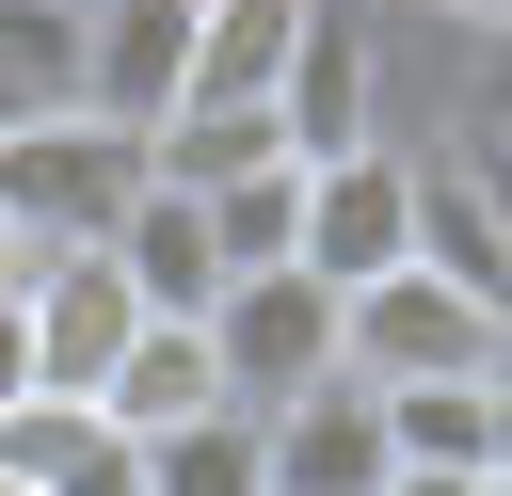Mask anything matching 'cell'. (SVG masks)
<instances>
[{
    "label": "cell",
    "mask_w": 512,
    "mask_h": 496,
    "mask_svg": "<svg viewBox=\"0 0 512 496\" xmlns=\"http://www.w3.org/2000/svg\"><path fill=\"white\" fill-rule=\"evenodd\" d=\"M400 128V16L384 0H304V32H288V64H272V144L288 160H352V144H384ZM416 144V128H400Z\"/></svg>",
    "instance_id": "6da1fadb"
},
{
    "label": "cell",
    "mask_w": 512,
    "mask_h": 496,
    "mask_svg": "<svg viewBox=\"0 0 512 496\" xmlns=\"http://www.w3.org/2000/svg\"><path fill=\"white\" fill-rule=\"evenodd\" d=\"M128 192H144V128H112V112H32V128H0V224H16L32 256L112 240Z\"/></svg>",
    "instance_id": "7a4b0ae2"
},
{
    "label": "cell",
    "mask_w": 512,
    "mask_h": 496,
    "mask_svg": "<svg viewBox=\"0 0 512 496\" xmlns=\"http://www.w3.org/2000/svg\"><path fill=\"white\" fill-rule=\"evenodd\" d=\"M480 352H496V304H464L448 272H368V288H336V368L352 384H480Z\"/></svg>",
    "instance_id": "3957f363"
},
{
    "label": "cell",
    "mask_w": 512,
    "mask_h": 496,
    "mask_svg": "<svg viewBox=\"0 0 512 496\" xmlns=\"http://www.w3.org/2000/svg\"><path fill=\"white\" fill-rule=\"evenodd\" d=\"M208 368H224V400H240V416H272V400L336 384V288H320V272H240V288L208 304Z\"/></svg>",
    "instance_id": "277c9868"
},
{
    "label": "cell",
    "mask_w": 512,
    "mask_h": 496,
    "mask_svg": "<svg viewBox=\"0 0 512 496\" xmlns=\"http://www.w3.org/2000/svg\"><path fill=\"white\" fill-rule=\"evenodd\" d=\"M416 256V144H352V160H304V272L320 288H368Z\"/></svg>",
    "instance_id": "5b68a950"
},
{
    "label": "cell",
    "mask_w": 512,
    "mask_h": 496,
    "mask_svg": "<svg viewBox=\"0 0 512 496\" xmlns=\"http://www.w3.org/2000/svg\"><path fill=\"white\" fill-rule=\"evenodd\" d=\"M128 272L80 240V256H32V288H16V336H32V384H64V400H96L112 384V352H128Z\"/></svg>",
    "instance_id": "8992f818"
},
{
    "label": "cell",
    "mask_w": 512,
    "mask_h": 496,
    "mask_svg": "<svg viewBox=\"0 0 512 496\" xmlns=\"http://www.w3.org/2000/svg\"><path fill=\"white\" fill-rule=\"evenodd\" d=\"M256 480L272 496H384V400L336 368V384H304V400H272L256 416Z\"/></svg>",
    "instance_id": "52a82bcc"
},
{
    "label": "cell",
    "mask_w": 512,
    "mask_h": 496,
    "mask_svg": "<svg viewBox=\"0 0 512 496\" xmlns=\"http://www.w3.org/2000/svg\"><path fill=\"white\" fill-rule=\"evenodd\" d=\"M192 96V0H80V112L160 128Z\"/></svg>",
    "instance_id": "ba28073f"
},
{
    "label": "cell",
    "mask_w": 512,
    "mask_h": 496,
    "mask_svg": "<svg viewBox=\"0 0 512 496\" xmlns=\"http://www.w3.org/2000/svg\"><path fill=\"white\" fill-rule=\"evenodd\" d=\"M112 272H128V304L144 320H208L224 304V240H208V192H176V176H144L128 208H112V240H96Z\"/></svg>",
    "instance_id": "9c48e42d"
},
{
    "label": "cell",
    "mask_w": 512,
    "mask_h": 496,
    "mask_svg": "<svg viewBox=\"0 0 512 496\" xmlns=\"http://www.w3.org/2000/svg\"><path fill=\"white\" fill-rule=\"evenodd\" d=\"M96 416H112L128 448H160V432H192V416H224V368H208V320H128V352H112V384H96Z\"/></svg>",
    "instance_id": "30bf717a"
},
{
    "label": "cell",
    "mask_w": 512,
    "mask_h": 496,
    "mask_svg": "<svg viewBox=\"0 0 512 496\" xmlns=\"http://www.w3.org/2000/svg\"><path fill=\"white\" fill-rule=\"evenodd\" d=\"M304 0H192V96L224 112H272V64H288Z\"/></svg>",
    "instance_id": "8fae6325"
},
{
    "label": "cell",
    "mask_w": 512,
    "mask_h": 496,
    "mask_svg": "<svg viewBox=\"0 0 512 496\" xmlns=\"http://www.w3.org/2000/svg\"><path fill=\"white\" fill-rule=\"evenodd\" d=\"M208 240H224V288L240 272H304V160H256L208 192Z\"/></svg>",
    "instance_id": "7c38bea8"
},
{
    "label": "cell",
    "mask_w": 512,
    "mask_h": 496,
    "mask_svg": "<svg viewBox=\"0 0 512 496\" xmlns=\"http://www.w3.org/2000/svg\"><path fill=\"white\" fill-rule=\"evenodd\" d=\"M368 400H384V464H448V480L496 464V400L480 384H368Z\"/></svg>",
    "instance_id": "4fadbf2b"
},
{
    "label": "cell",
    "mask_w": 512,
    "mask_h": 496,
    "mask_svg": "<svg viewBox=\"0 0 512 496\" xmlns=\"http://www.w3.org/2000/svg\"><path fill=\"white\" fill-rule=\"evenodd\" d=\"M128 480L144 496H272L256 480V416L224 400V416H192V432H160V448H128Z\"/></svg>",
    "instance_id": "5bb4252c"
},
{
    "label": "cell",
    "mask_w": 512,
    "mask_h": 496,
    "mask_svg": "<svg viewBox=\"0 0 512 496\" xmlns=\"http://www.w3.org/2000/svg\"><path fill=\"white\" fill-rule=\"evenodd\" d=\"M0 96L80 112V0H0Z\"/></svg>",
    "instance_id": "9a60e30c"
},
{
    "label": "cell",
    "mask_w": 512,
    "mask_h": 496,
    "mask_svg": "<svg viewBox=\"0 0 512 496\" xmlns=\"http://www.w3.org/2000/svg\"><path fill=\"white\" fill-rule=\"evenodd\" d=\"M480 400H496V464H480V480H512V320H496V352H480Z\"/></svg>",
    "instance_id": "2e32d148"
},
{
    "label": "cell",
    "mask_w": 512,
    "mask_h": 496,
    "mask_svg": "<svg viewBox=\"0 0 512 496\" xmlns=\"http://www.w3.org/2000/svg\"><path fill=\"white\" fill-rule=\"evenodd\" d=\"M0 400H32V336H16V304H0Z\"/></svg>",
    "instance_id": "e0dca14e"
},
{
    "label": "cell",
    "mask_w": 512,
    "mask_h": 496,
    "mask_svg": "<svg viewBox=\"0 0 512 496\" xmlns=\"http://www.w3.org/2000/svg\"><path fill=\"white\" fill-rule=\"evenodd\" d=\"M384 496H480V480H448V464H384Z\"/></svg>",
    "instance_id": "ac0fdd59"
},
{
    "label": "cell",
    "mask_w": 512,
    "mask_h": 496,
    "mask_svg": "<svg viewBox=\"0 0 512 496\" xmlns=\"http://www.w3.org/2000/svg\"><path fill=\"white\" fill-rule=\"evenodd\" d=\"M400 16H464V32H512V0H400Z\"/></svg>",
    "instance_id": "d6986e66"
},
{
    "label": "cell",
    "mask_w": 512,
    "mask_h": 496,
    "mask_svg": "<svg viewBox=\"0 0 512 496\" xmlns=\"http://www.w3.org/2000/svg\"><path fill=\"white\" fill-rule=\"evenodd\" d=\"M16 288H32V240H16V224H0V304H16Z\"/></svg>",
    "instance_id": "ffe728a7"
},
{
    "label": "cell",
    "mask_w": 512,
    "mask_h": 496,
    "mask_svg": "<svg viewBox=\"0 0 512 496\" xmlns=\"http://www.w3.org/2000/svg\"><path fill=\"white\" fill-rule=\"evenodd\" d=\"M0 128H32V112H16V96H0Z\"/></svg>",
    "instance_id": "44dd1931"
},
{
    "label": "cell",
    "mask_w": 512,
    "mask_h": 496,
    "mask_svg": "<svg viewBox=\"0 0 512 496\" xmlns=\"http://www.w3.org/2000/svg\"><path fill=\"white\" fill-rule=\"evenodd\" d=\"M480 496H512V480H480Z\"/></svg>",
    "instance_id": "7402d4cb"
},
{
    "label": "cell",
    "mask_w": 512,
    "mask_h": 496,
    "mask_svg": "<svg viewBox=\"0 0 512 496\" xmlns=\"http://www.w3.org/2000/svg\"><path fill=\"white\" fill-rule=\"evenodd\" d=\"M0 496H16V480H0Z\"/></svg>",
    "instance_id": "603a6c76"
}]
</instances>
